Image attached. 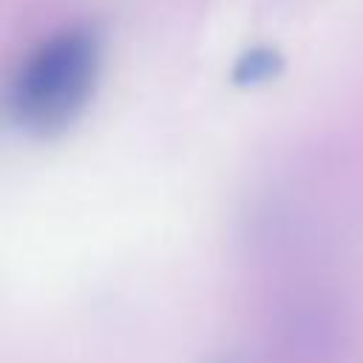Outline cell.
Instances as JSON below:
<instances>
[{"mask_svg": "<svg viewBox=\"0 0 363 363\" xmlns=\"http://www.w3.org/2000/svg\"><path fill=\"white\" fill-rule=\"evenodd\" d=\"M102 71V40L88 23L43 37L20 62L9 88V113L31 136H57L88 108Z\"/></svg>", "mask_w": 363, "mask_h": 363, "instance_id": "cell-1", "label": "cell"}, {"mask_svg": "<svg viewBox=\"0 0 363 363\" xmlns=\"http://www.w3.org/2000/svg\"><path fill=\"white\" fill-rule=\"evenodd\" d=\"M275 71H278V57L272 51H250L241 57V62L235 68V79L258 82V79H269Z\"/></svg>", "mask_w": 363, "mask_h": 363, "instance_id": "cell-2", "label": "cell"}]
</instances>
